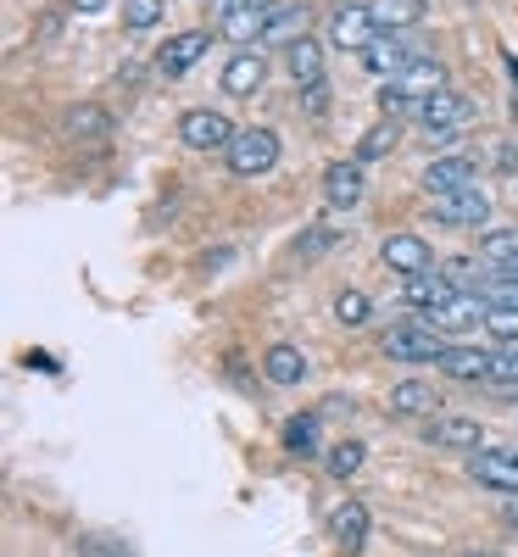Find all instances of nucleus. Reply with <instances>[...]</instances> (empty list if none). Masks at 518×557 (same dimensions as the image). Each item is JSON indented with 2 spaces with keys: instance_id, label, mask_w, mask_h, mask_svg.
I'll use <instances>...</instances> for the list:
<instances>
[{
  "instance_id": "obj_1",
  "label": "nucleus",
  "mask_w": 518,
  "mask_h": 557,
  "mask_svg": "<svg viewBox=\"0 0 518 557\" xmlns=\"http://www.w3.org/2000/svg\"><path fill=\"white\" fill-rule=\"evenodd\" d=\"M441 89H452V84H446V67L418 57V62H407L396 78H385V84H380V117H391V123L418 117V112H423V101H435Z\"/></svg>"
},
{
  "instance_id": "obj_2",
  "label": "nucleus",
  "mask_w": 518,
  "mask_h": 557,
  "mask_svg": "<svg viewBox=\"0 0 518 557\" xmlns=\"http://www.w3.org/2000/svg\"><path fill=\"white\" fill-rule=\"evenodd\" d=\"M380 351L391 357V362H412V368H441V357L452 351L446 341H441V330L430 318H407V323H391L385 330V341H380Z\"/></svg>"
},
{
  "instance_id": "obj_3",
  "label": "nucleus",
  "mask_w": 518,
  "mask_h": 557,
  "mask_svg": "<svg viewBox=\"0 0 518 557\" xmlns=\"http://www.w3.org/2000/svg\"><path fill=\"white\" fill-rule=\"evenodd\" d=\"M223 157H229V173H234V178H262V173L279 168V134L262 128V123H246Z\"/></svg>"
},
{
  "instance_id": "obj_4",
  "label": "nucleus",
  "mask_w": 518,
  "mask_h": 557,
  "mask_svg": "<svg viewBox=\"0 0 518 557\" xmlns=\"http://www.w3.org/2000/svg\"><path fill=\"white\" fill-rule=\"evenodd\" d=\"M380 17H373V7H357V0H346V7H335V17H329V45H341V51H368L373 39H380Z\"/></svg>"
},
{
  "instance_id": "obj_5",
  "label": "nucleus",
  "mask_w": 518,
  "mask_h": 557,
  "mask_svg": "<svg viewBox=\"0 0 518 557\" xmlns=\"http://www.w3.org/2000/svg\"><path fill=\"white\" fill-rule=\"evenodd\" d=\"M468 123H474V101L457 96V89H441V96H435V101H423V112H418L423 139H452V134L468 128Z\"/></svg>"
},
{
  "instance_id": "obj_6",
  "label": "nucleus",
  "mask_w": 518,
  "mask_h": 557,
  "mask_svg": "<svg viewBox=\"0 0 518 557\" xmlns=\"http://www.w3.org/2000/svg\"><path fill=\"white\" fill-rule=\"evenodd\" d=\"M468 480L485 485V491H502V496H518V446H485L468 457Z\"/></svg>"
},
{
  "instance_id": "obj_7",
  "label": "nucleus",
  "mask_w": 518,
  "mask_h": 557,
  "mask_svg": "<svg viewBox=\"0 0 518 557\" xmlns=\"http://www.w3.org/2000/svg\"><path fill=\"white\" fill-rule=\"evenodd\" d=\"M234 134H240V128H234L223 112H212V107H196V112L178 117V139H184L190 151H229Z\"/></svg>"
},
{
  "instance_id": "obj_8",
  "label": "nucleus",
  "mask_w": 518,
  "mask_h": 557,
  "mask_svg": "<svg viewBox=\"0 0 518 557\" xmlns=\"http://www.w3.org/2000/svg\"><path fill=\"white\" fill-rule=\"evenodd\" d=\"M430 218L441 228H485L491 223V201L480 190H457V196H430Z\"/></svg>"
},
{
  "instance_id": "obj_9",
  "label": "nucleus",
  "mask_w": 518,
  "mask_h": 557,
  "mask_svg": "<svg viewBox=\"0 0 518 557\" xmlns=\"http://www.w3.org/2000/svg\"><path fill=\"white\" fill-rule=\"evenodd\" d=\"M207 45H212V34L207 28H184V34H168L162 39V51H157V73L162 78H184L201 57H207Z\"/></svg>"
},
{
  "instance_id": "obj_10",
  "label": "nucleus",
  "mask_w": 518,
  "mask_h": 557,
  "mask_svg": "<svg viewBox=\"0 0 518 557\" xmlns=\"http://www.w3.org/2000/svg\"><path fill=\"white\" fill-rule=\"evenodd\" d=\"M380 262L396 268L402 278L435 273V251H430V240H423V235H385V240H380Z\"/></svg>"
},
{
  "instance_id": "obj_11",
  "label": "nucleus",
  "mask_w": 518,
  "mask_h": 557,
  "mask_svg": "<svg viewBox=\"0 0 518 557\" xmlns=\"http://www.w3.org/2000/svg\"><path fill=\"white\" fill-rule=\"evenodd\" d=\"M423 441H430V446H446V451H468V457L485 451V430H480V418H452V412L430 418Z\"/></svg>"
},
{
  "instance_id": "obj_12",
  "label": "nucleus",
  "mask_w": 518,
  "mask_h": 557,
  "mask_svg": "<svg viewBox=\"0 0 518 557\" xmlns=\"http://www.w3.org/2000/svg\"><path fill=\"white\" fill-rule=\"evenodd\" d=\"M485 312H491V301L480 290H457L452 301H441L430 312V323H435L441 335H462V330H474V323H485Z\"/></svg>"
},
{
  "instance_id": "obj_13",
  "label": "nucleus",
  "mask_w": 518,
  "mask_h": 557,
  "mask_svg": "<svg viewBox=\"0 0 518 557\" xmlns=\"http://www.w3.org/2000/svg\"><path fill=\"white\" fill-rule=\"evenodd\" d=\"M323 201L335 207V212H351L362 201V162H329L323 168Z\"/></svg>"
},
{
  "instance_id": "obj_14",
  "label": "nucleus",
  "mask_w": 518,
  "mask_h": 557,
  "mask_svg": "<svg viewBox=\"0 0 518 557\" xmlns=\"http://www.w3.org/2000/svg\"><path fill=\"white\" fill-rule=\"evenodd\" d=\"M423 190H430V196L474 190V157H435L430 168H423Z\"/></svg>"
},
{
  "instance_id": "obj_15",
  "label": "nucleus",
  "mask_w": 518,
  "mask_h": 557,
  "mask_svg": "<svg viewBox=\"0 0 518 557\" xmlns=\"http://www.w3.org/2000/svg\"><path fill=\"white\" fill-rule=\"evenodd\" d=\"M407 62H418V57L407 51V34H396V28H385V34L362 51V67H368L373 78H396Z\"/></svg>"
},
{
  "instance_id": "obj_16",
  "label": "nucleus",
  "mask_w": 518,
  "mask_h": 557,
  "mask_svg": "<svg viewBox=\"0 0 518 557\" xmlns=\"http://www.w3.org/2000/svg\"><path fill=\"white\" fill-rule=\"evenodd\" d=\"M452 296H457V285H452V278H446L441 268H435V273H412V278H402V301H407V307H418L423 318H430L441 301H452Z\"/></svg>"
},
{
  "instance_id": "obj_17",
  "label": "nucleus",
  "mask_w": 518,
  "mask_h": 557,
  "mask_svg": "<svg viewBox=\"0 0 518 557\" xmlns=\"http://www.w3.org/2000/svg\"><path fill=\"white\" fill-rule=\"evenodd\" d=\"M391 412L396 418H441V391L430 380H402V385H391Z\"/></svg>"
},
{
  "instance_id": "obj_18",
  "label": "nucleus",
  "mask_w": 518,
  "mask_h": 557,
  "mask_svg": "<svg viewBox=\"0 0 518 557\" xmlns=\"http://www.w3.org/2000/svg\"><path fill=\"white\" fill-rule=\"evenodd\" d=\"M480 262L496 278H518V223L513 228H485L480 235Z\"/></svg>"
},
{
  "instance_id": "obj_19",
  "label": "nucleus",
  "mask_w": 518,
  "mask_h": 557,
  "mask_svg": "<svg viewBox=\"0 0 518 557\" xmlns=\"http://www.w3.org/2000/svg\"><path fill=\"white\" fill-rule=\"evenodd\" d=\"M262 78H268V57L262 51H234L229 67H223V89H229V96H257Z\"/></svg>"
},
{
  "instance_id": "obj_20",
  "label": "nucleus",
  "mask_w": 518,
  "mask_h": 557,
  "mask_svg": "<svg viewBox=\"0 0 518 557\" xmlns=\"http://www.w3.org/2000/svg\"><path fill=\"white\" fill-rule=\"evenodd\" d=\"M262 374H268L279 391H296V385L307 380V357H301V346H291V341L268 346V357H262Z\"/></svg>"
},
{
  "instance_id": "obj_21",
  "label": "nucleus",
  "mask_w": 518,
  "mask_h": 557,
  "mask_svg": "<svg viewBox=\"0 0 518 557\" xmlns=\"http://www.w3.org/2000/svg\"><path fill=\"white\" fill-rule=\"evenodd\" d=\"M291 78H296V89L307 96V89H323L329 78H323V39H296L291 45Z\"/></svg>"
},
{
  "instance_id": "obj_22",
  "label": "nucleus",
  "mask_w": 518,
  "mask_h": 557,
  "mask_svg": "<svg viewBox=\"0 0 518 557\" xmlns=\"http://www.w3.org/2000/svg\"><path fill=\"white\" fill-rule=\"evenodd\" d=\"M268 17H273V0H246L240 12H229V17H223V39L251 45V39L268 34Z\"/></svg>"
},
{
  "instance_id": "obj_23",
  "label": "nucleus",
  "mask_w": 518,
  "mask_h": 557,
  "mask_svg": "<svg viewBox=\"0 0 518 557\" xmlns=\"http://www.w3.org/2000/svg\"><path fill=\"white\" fill-rule=\"evenodd\" d=\"M441 374L446 380H491V351H480V346H452L446 357H441Z\"/></svg>"
},
{
  "instance_id": "obj_24",
  "label": "nucleus",
  "mask_w": 518,
  "mask_h": 557,
  "mask_svg": "<svg viewBox=\"0 0 518 557\" xmlns=\"http://www.w3.org/2000/svg\"><path fill=\"white\" fill-rule=\"evenodd\" d=\"M368 541V507L362 502H341L335 507V546L341 552H362Z\"/></svg>"
},
{
  "instance_id": "obj_25",
  "label": "nucleus",
  "mask_w": 518,
  "mask_h": 557,
  "mask_svg": "<svg viewBox=\"0 0 518 557\" xmlns=\"http://www.w3.org/2000/svg\"><path fill=\"white\" fill-rule=\"evenodd\" d=\"M307 23H312V12H307V7H279V12L268 17L262 45H296V39H307Z\"/></svg>"
},
{
  "instance_id": "obj_26",
  "label": "nucleus",
  "mask_w": 518,
  "mask_h": 557,
  "mask_svg": "<svg viewBox=\"0 0 518 557\" xmlns=\"http://www.w3.org/2000/svg\"><path fill=\"white\" fill-rule=\"evenodd\" d=\"M380 28H412L423 12H430V0H368Z\"/></svg>"
},
{
  "instance_id": "obj_27",
  "label": "nucleus",
  "mask_w": 518,
  "mask_h": 557,
  "mask_svg": "<svg viewBox=\"0 0 518 557\" xmlns=\"http://www.w3.org/2000/svg\"><path fill=\"white\" fill-rule=\"evenodd\" d=\"M396 139H402V128L385 117V123H373L362 139H357V162H385L391 151H396Z\"/></svg>"
},
{
  "instance_id": "obj_28",
  "label": "nucleus",
  "mask_w": 518,
  "mask_h": 557,
  "mask_svg": "<svg viewBox=\"0 0 518 557\" xmlns=\"http://www.w3.org/2000/svg\"><path fill=\"white\" fill-rule=\"evenodd\" d=\"M485 385H496L502 396H518V346H496L491 351V380Z\"/></svg>"
},
{
  "instance_id": "obj_29",
  "label": "nucleus",
  "mask_w": 518,
  "mask_h": 557,
  "mask_svg": "<svg viewBox=\"0 0 518 557\" xmlns=\"http://www.w3.org/2000/svg\"><path fill=\"white\" fill-rule=\"evenodd\" d=\"M346 240V228H335V223H318V228H307V235H296V257H323V251H335Z\"/></svg>"
},
{
  "instance_id": "obj_30",
  "label": "nucleus",
  "mask_w": 518,
  "mask_h": 557,
  "mask_svg": "<svg viewBox=\"0 0 518 557\" xmlns=\"http://www.w3.org/2000/svg\"><path fill=\"white\" fill-rule=\"evenodd\" d=\"M362 469V441H341V446H329V474L335 480H351Z\"/></svg>"
},
{
  "instance_id": "obj_31",
  "label": "nucleus",
  "mask_w": 518,
  "mask_h": 557,
  "mask_svg": "<svg viewBox=\"0 0 518 557\" xmlns=\"http://www.w3.org/2000/svg\"><path fill=\"white\" fill-rule=\"evenodd\" d=\"M485 335L502 346H518V307H491L485 312Z\"/></svg>"
},
{
  "instance_id": "obj_32",
  "label": "nucleus",
  "mask_w": 518,
  "mask_h": 557,
  "mask_svg": "<svg viewBox=\"0 0 518 557\" xmlns=\"http://www.w3.org/2000/svg\"><path fill=\"white\" fill-rule=\"evenodd\" d=\"M335 318L357 330V323H368V318H373V301H368L362 290H341V296H335Z\"/></svg>"
},
{
  "instance_id": "obj_33",
  "label": "nucleus",
  "mask_w": 518,
  "mask_h": 557,
  "mask_svg": "<svg viewBox=\"0 0 518 557\" xmlns=\"http://www.w3.org/2000/svg\"><path fill=\"white\" fill-rule=\"evenodd\" d=\"M312 446H318V418H307V412L291 418V424H285V451L301 457V451H312Z\"/></svg>"
},
{
  "instance_id": "obj_34",
  "label": "nucleus",
  "mask_w": 518,
  "mask_h": 557,
  "mask_svg": "<svg viewBox=\"0 0 518 557\" xmlns=\"http://www.w3.org/2000/svg\"><path fill=\"white\" fill-rule=\"evenodd\" d=\"M123 23H128L134 34L157 28V23H162V0H128V7H123Z\"/></svg>"
},
{
  "instance_id": "obj_35",
  "label": "nucleus",
  "mask_w": 518,
  "mask_h": 557,
  "mask_svg": "<svg viewBox=\"0 0 518 557\" xmlns=\"http://www.w3.org/2000/svg\"><path fill=\"white\" fill-rule=\"evenodd\" d=\"M107 123H112V117H107L101 107H73V112H67V134H107Z\"/></svg>"
},
{
  "instance_id": "obj_36",
  "label": "nucleus",
  "mask_w": 518,
  "mask_h": 557,
  "mask_svg": "<svg viewBox=\"0 0 518 557\" xmlns=\"http://www.w3.org/2000/svg\"><path fill=\"white\" fill-rule=\"evenodd\" d=\"M78 557H128V546H118L107 535H78Z\"/></svg>"
},
{
  "instance_id": "obj_37",
  "label": "nucleus",
  "mask_w": 518,
  "mask_h": 557,
  "mask_svg": "<svg viewBox=\"0 0 518 557\" xmlns=\"http://www.w3.org/2000/svg\"><path fill=\"white\" fill-rule=\"evenodd\" d=\"M301 101H307V112H312V117H323V112H329V84H323V89H307Z\"/></svg>"
},
{
  "instance_id": "obj_38",
  "label": "nucleus",
  "mask_w": 518,
  "mask_h": 557,
  "mask_svg": "<svg viewBox=\"0 0 518 557\" xmlns=\"http://www.w3.org/2000/svg\"><path fill=\"white\" fill-rule=\"evenodd\" d=\"M73 12H84V17H96V12H107V0H73Z\"/></svg>"
},
{
  "instance_id": "obj_39",
  "label": "nucleus",
  "mask_w": 518,
  "mask_h": 557,
  "mask_svg": "<svg viewBox=\"0 0 518 557\" xmlns=\"http://www.w3.org/2000/svg\"><path fill=\"white\" fill-rule=\"evenodd\" d=\"M502 513H507V524L518 530V496H507V507H502Z\"/></svg>"
},
{
  "instance_id": "obj_40",
  "label": "nucleus",
  "mask_w": 518,
  "mask_h": 557,
  "mask_svg": "<svg viewBox=\"0 0 518 557\" xmlns=\"http://www.w3.org/2000/svg\"><path fill=\"white\" fill-rule=\"evenodd\" d=\"M457 557H502V552H485V546H468V552H457Z\"/></svg>"
}]
</instances>
